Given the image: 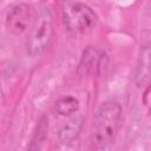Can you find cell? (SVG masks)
<instances>
[{
  "instance_id": "6",
  "label": "cell",
  "mask_w": 151,
  "mask_h": 151,
  "mask_svg": "<svg viewBox=\"0 0 151 151\" xmlns=\"http://www.w3.org/2000/svg\"><path fill=\"white\" fill-rule=\"evenodd\" d=\"M149 80H150V45L146 44L140 50L134 81L137 86H144L149 84Z\"/></svg>"
},
{
  "instance_id": "5",
  "label": "cell",
  "mask_w": 151,
  "mask_h": 151,
  "mask_svg": "<svg viewBox=\"0 0 151 151\" xmlns=\"http://www.w3.org/2000/svg\"><path fill=\"white\" fill-rule=\"evenodd\" d=\"M106 58V55L101 52H99L98 50L93 48V47H88L84 51L80 64H79V73L81 76H86L91 72H93L94 70H99L101 68V61Z\"/></svg>"
},
{
  "instance_id": "7",
  "label": "cell",
  "mask_w": 151,
  "mask_h": 151,
  "mask_svg": "<svg viewBox=\"0 0 151 151\" xmlns=\"http://www.w3.org/2000/svg\"><path fill=\"white\" fill-rule=\"evenodd\" d=\"M83 117L78 116V117H73L71 119H68L59 130V139L61 143L67 144L73 142L80 133L81 127H83Z\"/></svg>"
},
{
  "instance_id": "3",
  "label": "cell",
  "mask_w": 151,
  "mask_h": 151,
  "mask_svg": "<svg viewBox=\"0 0 151 151\" xmlns=\"http://www.w3.org/2000/svg\"><path fill=\"white\" fill-rule=\"evenodd\" d=\"M64 22L71 32H85L93 27L97 22L96 13L83 2H68L64 6L63 11Z\"/></svg>"
},
{
  "instance_id": "8",
  "label": "cell",
  "mask_w": 151,
  "mask_h": 151,
  "mask_svg": "<svg viewBox=\"0 0 151 151\" xmlns=\"http://www.w3.org/2000/svg\"><path fill=\"white\" fill-rule=\"evenodd\" d=\"M79 109V101L73 97H64L59 99L54 105V112L60 116H68L74 113Z\"/></svg>"
},
{
  "instance_id": "4",
  "label": "cell",
  "mask_w": 151,
  "mask_h": 151,
  "mask_svg": "<svg viewBox=\"0 0 151 151\" xmlns=\"http://www.w3.org/2000/svg\"><path fill=\"white\" fill-rule=\"evenodd\" d=\"M35 13L31 5L19 4L11 8L6 17V26L8 31L15 35L26 32L34 18Z\"/></svg>"
},
{
  "instance_id": "2",
  "label": "cell",
  "mask_w": 151,
  "mask_h": 151,
  "mask_svg": "<svg viewBox=\"0 0 151 151\" xmlns=\"http://www.w3.org/2000/svg\"><path fill=\"white\" fill-rule=\"evenodd\" d=\"M54 32L53 17L48 8H41L35 13L33 21L28 28L26 51L31 57L41 54L50 45Z\"/></svg>"
},
{
  "instance_id": "9",
  "label": "cell",
  "mask_w": 151,
  "mask_h": 151,
  "mask_svg": "<svg viewBox=\"0 0 151 151\" xmlns=\"http://www.w3.org/2000/svg\"><path fill=\"white\" fill-rule=\"evenodd\" d=\"M47 130H48V120L44 116V117H41V119L39 120L38 125H37V129L34 131V134H33V138L31 140V145L28 146V149H33V150L40 149L41 144L44 143V140L47 136Z\"/></svg>"
},
{
  "instance_id": "1",
  "label": "cell",
  "mask_w": 151,
  "mask_h": 151,
  "mask_svg": "<svg viewBox=\"0 0 151 151\" xmlns=\"http://www.w3.org/2000/svg\"><path fill=\"white\" fill-rule=\"evenodd\" d=\"M122 123V106L117 101L104 103L94 118L92 144L97 150L109 149L116 140Z\"/></svg>"
}]
</instances>
